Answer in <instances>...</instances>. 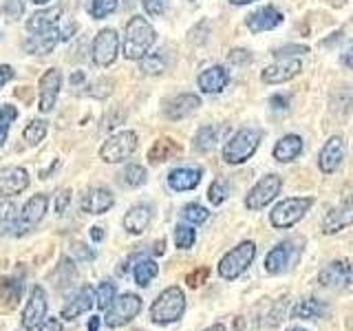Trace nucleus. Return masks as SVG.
Masks as SVG:
<instances>
[{
  "mask_svg": "<svg viewBox=\"0 0 353 331\" xmlns=\"http://www.w3.org/2000/svg\"><path fill=\"white\" fill-rule=\"evenodd\" d=\"M157 42V31L141 16H132L126 22V36H124V58L126 60H141L143 55L150 53L152 44Z\"/></svg>",
  "mask_w": 353,
  "mask_h": 331,
  "instance_id": "nucleus-1",
  "label": "nucleus"
},
{
  "mask_svg": "<svg viewBox=\"0 0 353 331\" xmlns=\"http://www.w3.org/2000/svg\"><path fill=\"white\" fill-rule=\"evenodd\" d=\"M261 139H263V132L259 128H250L248 126V128L236 130L234 135L230 137V141L223 146V159L230 166L248 161L252 154L259 150Z\"/></svg>",
  "mask_w": 353,
  "mask_h": 331,
  "instance_id": "nucleus-2",
  "label": "nucleus"
},
{
  "mask_svg": "<svg viewBox=\"0 0 353 331\" xmlns=\"http://www.w3.org/2000/svg\"><path fill=\"white\" fill-rule=\"evenodd\" d=\"M183 312H185V296L181 292V287H168L152 303L150 318L157 325H170L176 323L183 316Z\"/></svg>",
  "mask_w": 353,
  "mask_h": 331,
  "instance_id": "nucleus-3",
  "label": "nucleus"
},
{
  "mask_svg": "<svg viewBox=\"0 0 353 331\" xmlns=\"http://www.w3.org/2000/svg\"><path fill=\"white\" fill-rule=\"evenodd\" d=\"M314 205V197H290V199H283L281 203H276V208L272 210L270 214V221L274 228L279 230H287L296 225L298 221H301L307 212L309 208Z\"/></svg>",
  "mask_w": 353,
  "mask_h": 331,
  "instance_id": "nucleus-4",
  "label": "nucleus"
},
{
  "mask_svg": "<svg viewBox=\"0 0 353 331\" xmlns=\"http://www.w3.org/2000/svg\"><path fill=\"white\" fill-rule=\"evenodd\" d=\"M254 257H256V245L252 241H243L241 245H236L234 250H230L223 259L219 263V274L223 276L225 281H234L245 272Z\"/></svg>",
  "mask_w": 353,
  "mask_h": 331,
  "instance_id": "nucleus-5",
  "label": "nucleus"
},
{
  "mask_svg": "<svg viewBox=\"0 0 353 331\" xmlns=\"http://www.w3.org/2000/svg\"><path fill=\"white\" fill-rule=\"evenodd\" d=\"M135 150H137V132L121 130L102 143V148H99V159L106 163H121L128 157H132Z\"/></svg>",
  "mask_w": 353,
  "mask_h": 331,
  "instance_id": "nucleus-6",
  "label": "nucleus"
},
{
  "mask_svg": "<svg viewBox=\"0 0 353 331\" xmlns=\"http://www.w3.org/2000/svg\"><path fill=\"white\" fill-rule=\"evenodd\" d=\"M141 312V298L137 294H121L119 298H115L113 303L106 307V316L104 323L115 329V327H124L128 325L132 318Z\"/></svg>",
  "mask_w": 353,
  "mask_h": 331,
  "instance_id": "nucleus-7",
  "label": "nucleus"
},
{
  "mask_svg": "<svg viewBox=\"0 0 353 331\" xmlns=\"http://www.w3.org/2000/svg\"><path fill=\"white\" fill-rule=\"evenodd\" d=\"M47 208H49V197L47 194H33L25 203V208H22V212L18 214V219H16L14 234L16 237L29 234V232L44 219V214H47Z\"/></svg>",
  "mask_w": 353,
  "mask_h": 331,
  "instance_id": "nucleus-8",
  "label": "nucleus"
},
{
  "mask_svg": "<svg viewBox=\"0 0 353 331\" xmlns=\"http://www.w3.org/2000/svg\"><path fill=\"white\" fill-rule=\"evenodd\" d=\"M281 185H283V181H281L279 174H265L245 197L248 210H261L268 203H272L276 199V194L281 192Z\"/></svg>",
  "mask_w": 353,
  "mask_h": 331,
  "instance_id": "nucleus-9",
  "label": "nucleus"
},
{
  "mask_svg": "<svg viewBox=\"0 0 353 331\" xmlns=\"http://www.w3.org/2000/svg\"><path fill=\"white\" fill-rule=\"evenodd\" d=\"M62 88V71L60 69H49L44 71L40 77V86H38V108L40 113H51L55 102H58Z\"/></svg>",
  "mask_w": 353,
  "mask_h": 331,
  "instance_id": "nucleus-10",
  "label": "nucleus"
},
{
  "mask_svg": "<svg viewBox=\"0 0 353 331\" xmlns=\"http://www.w3.org/2000/svg\"><path fill=\"white\" fill-rule=\"evenodd\" d=\"M119 53V36L115 29H102L93 40V62L97 66H110Z\"/></svg>",
  "mask_w": 353,
  "mask_h": 331,
  "instance_id": "nucleus-11",
  "label": "nucleus"
},
{
  "mask_svg": "<svg viewBox=\"0 0 353 331\" xmlns=\"http://www.w3.org/2000/svg\"><path fill=\"white\" fill-rule=\"evenodd\" d=\"M47 292L42 290V287H33L31 290V296L29 301L25 305V309H22V327H25L27 331H33L38 329L40 323H44V316H47Z\"/></svg>",
  "mask_w": 353,
  "mask_h": 331,
  "instance_id": "nucleus-12",
  "label": "nucleus"
},
{
  "mask_svg": "<svg viewBox=\"0 0 353 331\" xmlns=\"http://www.w3.org/2000/svg\"><path fill=\"white\" fill-rule=\"evenodd\" d=\"M29 188V174L20 166H5L0 168V201L11 199Z\"/></svg>",
  "mask_w": 353,
  "mask_h": 331,
  "instance_id": "nucleus-13",
  "label": "nucleus"
},
{
  "mask_svg": "<svg viewBox=\"0 0 353 331\" xmlns=\"http://www.w3.org/2000/svg\"><path fill=\"white\" fill-rule=\"evenodd\" d=\"M298 254H301V250L294 245V241H283L281 245H276L274 250L268 252V257H265V270L270 274H281L285 270H290L298 261Z\"/></svg>",
  "mask_w": 353,
  "mask_h": 331,
  "instance_id": "nucleus-14",
  "label": "nucleus"
},
{
  "mask_svg": "<svg viewBox=\"0 0 353 331\" xmlns=\"http://www.w3.org/2000/svg\"><path fill=\"white\" fill-rule=\"evenodd\" d=\"M347 157V146H345V139L342 137H329L327 143L323 146V150H320L318 154V166H320V170H323L325 174H331V172H336L342 161H345Z\"/></svg>",
  "mask_w": 353,
  "mask_h": 331,
  "instance_id": "nucleus-15",
  "label": "nucleus"
},
{
  "mask_svg": "<svg viewBox=\"0 0 353 331\" xmlns=\"http://www.w3.org/2000/svg\"><path fill=\"white\" fill-rule=\"evenodd\" d=\"M303 64L298 58H281L276 64H270L268 69L261 73V80L265 84H283V82H290L294 77L301 73Z\"/></svg>",
  "mask_w": 353,
  "mask_h": 331,
  "instance_id": "nucleus-16",
  "label": "nucleus"
},
{
  "mask_svg": "<svg viewBox=\"0 0 353 331\" xmlns=\"http://www.w3.org/2000/svg\"><path fill=\"white\" fill-rule=\"evenodd\" d=\"M318 281L323 287H331V290H340L347 287L353 281V265L349 261H334L318 274Z\"/></svg>",
  "mask_w": 353,
  "mask_h": 331,
  "instance_id": "nucleus-17",
  "label": "nucleus"
},
{
  "mask_svg": "<svg viewBox=\"0 0 353 331\" xmlns=\"http://www.w3.org/2000/svg\"><path fill=\"white\" fill-rule=\"evenodd\" d=\"M245 25L252 33H263V31H272L279 25H283V14L276 7L268 5V7H261L256 11L245 18Z\"/></svg>",
  "mask_w": 353,
  "mask_h": 331,
  "instance_id": "nucleus-18",
  "label": "nucleus"
},
{
  "mask_svg": "<svg viewBox=\"0 0 353 331\" xmlns=\"http://www.w3.org/2000/svg\"><path fill=\"white\" fill-rule=\"evenodd\" d=\"M201 106V99H199V95L194 93H181V95H176L172 99H168L163 106V115L176 121V119H183L188 115H192L194 110Z\"/></svg>",
  "mask_w": 353,
  "mask_h": 331,
  "instance_id": "nucleus-19",
  "label": "nucleus"
},
{
  "mask_svg": "<svg viewBox=\"0 0 353 331\" xmlns=\"http://www.w3.org/2000/svg\"><path fill=\"white\" fill-rule=\"evenodd\" d=\"M115 205V197L106 188H91L82 197V210L86 214H104Z\"/></svg>",
  "mask_w": 353,
  "mask_h": 331,
  "instance_id": "nucleus-20",
  "label": "nucleus"
},
{
  "mask_svg": "<svg viewBox=\"0 0 353 331\" xmlns=\"http://www.w3.org/2000/svg\"><path fill=\"white\" fill-rule=\"evenodd\" d=\"M60 16H62V7H49V9H42V11H36L29 22H27V31L33 33V36H40V33H47V31H53L58 29V22H60Z\"/></svg>",
  "mask_w": 353,
  "mask_h": 331,
  "instance_id": "nucleus-21",
  "label": "nucleus"
},
{
  "mask_svg": "<svg viewBox=\"0 0 353 331\" xmlns=\"http://www.w3.org/2000/svg\"><path fill=\"white\" fill-rule=\"evenodd\" d=\"M347 225H353V201L334 208L323 219V232H325V234H336V232L345 230Z\"/></svg>",
  "mask_w": 353,
  "mask_h": 331,
  "instance_id": "nucleus-22",
  "label": "nucleus"
},
{
  "mask_svg": "<svg viewBox=\"0 0 353 331\" xmlns=\"http://www.w3.org/2000/svg\"><path fill=\"white\" fill-rule=\"evenodd\" d=\"M93 303H97V298H95V292H93V287H82L80 292H77L69 305H66L62 309V318L64 320H75L77 316H82L86 312H91L93 309Z\"/></svg>",
  "mask_w": 353,
  "mask_h": 331,
  "instance_id": "nucleus-23",
  "label": "nucleus"
},
{
  "mask_svg": "<svg viewBox=\"0 0 353 331\" xmlns=\"http://www.w3.org/2000/svg\"><path fill=\"white\" fill-rule=\"evenodd\" d=\"M196 84H199V88H201L203 93H219L230 84V73H228L225 66H219V64L210 66V69L201 71Z\"/></svg>",
  "mask_w": 353,
  "mask_h": 331,
  "instance_id": "nucleus-24",
  "label": "nucleus"
},
{
  "mask_svg": "<svg viewBox=\"0 0 353 331\" xmlns=\"http://www.w3.org/2000/svg\"><path fill=\"white\" fill-rule=\"evenodd\" d=\"M201 177H203L201 168H174L168 174V185L176 192L194 190V188L201 183Z\"/></svg>",
  "mask_w": 353,
  "mask_h": 331,
  "instance_id": "nucleus-25",
  "label": "nucleus"
},
{
  "mask_svg": "<svg viewBox=\"0 0 353 331\" xmlns=\"http://www.w3.org/2000/svg\"><path fill=\"white\" fill-rule=\"evenodd\" d=\"M152 221V208L146 203H139V205H132L126 217H124V230L128 234H141L143 230L150 225Z\"/></svg>",
  "mask_w": 353,
  "mask_h": 331,
  "instance_id": "nucleus-26",
  "label": "nucleus"
},
{
  "mask_svg": "<svg viewBox=\"0 0 353 331\" xmlns=\"http://www.w3.org/2000/svg\"><path fill=\"white\" fill-rule=\"evenodd\" d=\"M303 152V139L298 135H285L281 141H276L274 146V159L287 163V161H294L301 157Z\"/></svg>",
  "mask_w": 353,
  "mask_h": 331,
  "instance_id": "nucleus-27",
  "label": "nucleus"
},
{
  "mask_svg": "<svg viewBox=\"0 0 353 331\" xmlns=\"http://www.w3.org/2000/svg\"><path fill=\"white\" fill-rule=\"evenodd\" d=\"M62 40V33L60 29H53V31H47V33H40V36H31L27 42H25V49L29 53H40V55H47L53 51V47Z\"/></svg>",
  "mask_w": 353,
  "mask_h": 331,
  "instance_id": "nucleus-28",
  "label": "nucleus"
},
{
  "mask_svg": "<svg viewBox=\"0 0 353 331\" xmlns=\"http://www.w3.org/2000/svg\"><path fill=\"white\" fill-rule=\"evenodd\" d=\"M181 152V146L170 137H161L152 143V148L148 150V161L150 163H161V161H168L172 157Z\"/></svg>",
  "mask_w": 353,
  "mask_h": 331,
  "instance_id": "nucleus-29",
  "label": "nucleus"
},
{
  "mask_svg": "<svg viewBox=\"0 0 353 331\" xmlns=\"http://www.w3.org/2000/svg\"><path fill=\"white\" fill-rule=\"evenodd\" d=\"M219 132H221L219 126H210V124L201 126V128L196 130V135H194V150L196 152H210L216 146Z\"/></svg>",
  "mask_w": 353,
  "mask_h": 331,
  "instance_id": "nucleus-30",
  "label": "nucleus"
},
{
  "mask_svg": "<svg viewBox=\"0 0 353 331\" xmlns=\"http://www.w3.org/2000/svg\"><path fill=\"white\" fill-rule=\"evenodd\" d=\"M327 312V305L316 301V298H309V301H301L294 309H292V316L294 318H320Z\"/></svg>",
  "mask_w": 353,
  "mask_h": 331,
  "instance_id": "nucleus-31",
  "label": "nucleus"
},
{
  "mask_svg": "<svg viewBox=\"0 0 353 331\" xmlns=\"http://www.w3.org/2000/svg\"><path fill=\"white\" fill-rule=\"evenodd\" d=\"M157 274H159V268H157V263H154L152 259H141V261L135 265V270H132V276H135V283H137L139 287H148L150 281H152Z\"/></svg>",
  "mask_w": 353,
  "mask_h": 331,
  "instance_id": "nucleus-32",
  "label": "nucleus"
},
{
  "mask_svg": "<svg viewBox=\"0 0 353 331\" xmlns=\"http://www.w3.org/2000/svg\"><path fill=\"white\" fill-rule=\"evenodd\" d=\"M139 69H141L143 75H161L165 71L163 51H159V53H146L139 60Z\"/></svg>",
  "mask_w": 353,
  "mask_h": 331,
  "instance_id": "nucleus-33",
  "label": "nucleus"
},
{
  "mask_svg": "<svg viewBox=\"0 0 353 331\" xmlns=\"http://www.w3.org/2000/svg\"><path fill=\"white\" fill-rule=\"evenodd\" d=\"M148 179V174H146V168L139 163H128L124 172H121V183L128 185V188H139L143 185Z\"/></svg>",
  "mask_w": 353,
  "mask_h": 331,
  "instance_id": "nucleus-34",
  "label": "nucleus"
},
{
  "mask_svg": "<svg viewBox=\"0 0 353 331\" xmlns=\"http://www.w3.org/2000/svg\"><path fill=\"white\" fill-rule=\"evenodd\" d=\"M22 137L29 143V146H38V143L47 137V121L44 119H31L25 132H22Z\"/></svg>",
  "mask_w": 353,
  "mask_h": 331,
  "instance_id": "nucleus-35",
  "label": "nucleus"
},
{
  "mask_svg": "<svg viewBox=\"0 0 353 331\" xmlns=\"http://www.w3.org/2000/svg\"><path fill=\"white\" fill-rule=\"evenodd\" d=\"M16 212L18 208L11 201H0V237H5L9 230H14L16 225Z\"/></svg>",
  "mask_w": 353,
  "mask_h": 331,
  "instance_id": "nucleus-36",
  "label": "nucleus"
},
{
  "mask_svg": "<svg viewBox=\"0 0 353 331\" xmlns=\"http://www.w3.org/2000/svg\"><path fill=\"white\" fill-rule=\"evenodd\" d=\"M16 117H18V108L16 106L5 104L3 108H0V146H5V141L9 137V128L16 121Z\"/></svg>",
  "mask_w": 353,
  "mask_h": 331,
  "instance_id": "nucleus-37",
  "label": "nucleus"
},
{
  "mask_svg": "<svg viewBox=\"0 0 353 331\" xmlns=\"http://www.w3.org/2000/svg\"><path fill=\"white\" fill-rule=\"evenodd\" d=\"M22 290H25V285L14 281V279H5V281H0V296L5 298V301L9 303V307H14L18 301H20V294Z\"/></svg>",
  "mask_w": 353,
  "mask_h": 331,
  "instance_id": "nucleus-38",
  "label": "nucleus"
},
{
  "mask_svg": "<svg viewBox=\"0 0 353 331\" xmlns=\"http://www.w3.org/2000/svg\"><path fill=\"white\" fill-rule=\"evenodd\" d=\"M194 241H196V232L190 225L179 223L174 228V243L179 250H190L194 245Z\"/></svg>",
  "mask_w": 353,
  "mask_h": 331,
  "instance_id": "nucleus-39",
  "label": "nucleus"
},
{
  "mask_svg": "<svg viewBox=\"0 0 353 331\" xmlns=\"http://www.w3.org/2000/svg\"><path fill=\"white\" fill-rule=\"evenodd\" d=\"M228 194H230V185L223 179H216V181L210 183L208 199H210V203H212V205H221L228 199Z\"/></svg>",
  "mask_w": 353,
  "mask_h": 331,
  "instance_id": "nucleus-40",
  "label": "nucleus"
},
{
  "mask_svg": "<svg viewBox=\"0 0 353 331\" xmlns=\"http://www.w3.org/2000/svg\"><path fill=\"white\" fill-rule=\"evenodd\" d=\"M115 294H117V287L115 283H102L97 287V292H95V298H97V307L99 309H106L110 303L115 301Z\"/></svg>",
  "mask_w": 353,
  "mask_h": 331,
  "instance_id": "nucleus-41",
  "label": "nucleus"
},
{
  "mask_svg": "<svg viewBox=\"0 0 353 331\" xmlns=\"http://www.w3.org/2000/svg\"><path fill=\"white\" fill-rule=\"evenodd\" d=\"M117 3L119 0H93V5H91V16L95 20H102L106 16H110L113 11L117 9Z\"/></svg>",
  "mask_w": 353,
  "mask_h": 331,
  "instance_id": "nucleus-42",
  "label": "nucleus"
},
{
  "mask_svg": "<svg viewBox=\"0 0 353 331\" xmlns=\"http://www.w3.org/2000/svg\"><path fill=\"white\" fill-rule=\"evenodd\" d=\"M181 214H183V219L188 221V223H203V221L210 217L208 210L203 205H199V203H188Z\"/></svg>",
  "mask_w": 353,
  "mask_h": 331,
  "instance_id": "nucleus-43",
  "label": "nucleus"
},
{
  "mask_svg": "<svg viewBox=\"0 0 353 331\" xmlns=\"http://www.w3.org/2000/svg\"><path fill=\"white\" fill-rule=\"evenodd\" d=\"M0 11H3V16L7 20H18L22 14H25V3H22V0H3Z\"/></svg>",
  "mask_w": 353,
  "mask_h": 331,
  "instance_id": "nucleus-44",
  "label": "nucleus"
},
{
  "mask_svg": "<svg viewBox=\"0 0 353 331\" xmlns=\"http://www.w3.org/2000/svg\"><path fill=\"white\" fill-rule=\"evenodd\" d=\"M141 5H143V9H146L148 16L157 18L163 14L165 7H168V0H141Z\"/></svg>",
  "mask_w": 353,
  "mask_h": 331,
  "instance_id": "nucleus-45",
  "label": "nucleus"
},
{
  "mask_svg": "<svg viewBox=\"0 0 353 331\" xmlns=\"http://www.w3.org/2000/svg\"><path fill=\"white\" fill-rule=\"evenodd\" d=\"M230 62L234 66H248L252 62V53L248 49H232L230 51Z\"/></svg>",
  "mask_w": 353,
  "mask_h": 331,
  "instance_id": "nucleus-46",
  "label": "nucleus"
},
{
  "mask_svg": "<svg viewBox=\"0 0 353 331\" xmlns=\"http://www.w3.org/2000/svg\"><path fill=\"white\" fill-rule=\"evenodd\" d=\"M208 274H210V270L208 268H199V270H194L192 274H188V285L190 287H199V285H203L205 283V279H208Z\"/></svg>",
  "mask_w": 353,
  "mask_h": 331,
  "instance_id": "nucleus-47",
  "label": "nucleus"
},
{
  "mask_svg": "<svg viewBox=\"0 0 353 331\" xmlns=\"http://www.w3.org/2000/svg\"><path fill=\"white\" fill-rule=\"evenodd\" d=\"M309 49L303 47V44H296V47H283L279 51H274L276 58H294V53H307Z\"/></svg>",
  "mask_w": 353,
  "mask_h": 331,
  "instance_id": "nucleus-48",
  "label": "nucleus"
},
{
  "mask_svg": "<svg viewBox=\"0 0 353 331\" xmlns=\"http://www.w3.org/2000/svg\"><path fill=\"white\" fill-rule=\"evenodd\" d=\"M73 254H75V259H80V261H91V259H95V252L88 250L84 243H75V245H73Z\"/></svg>",
  "mask_w": 353,
  "mask_h": 331,
  "instance_id": "nucleus-49",
  "label": "nucleus"
},
{
  "mask_svg": "<svg viewBox=\"0 0 353 331\" xmlns=\"http://www.w3.org/2000/svg\"><path fill=\"white\" fill-rule=\"evenodd\" d=\"M69 201H71V192H69V190H62V192L58 194V199H55V212H58V214H64V212H66V205H69Z\"/></svg>",
  "mask_w": 353,
  "mask_h": 331,
  "instance_id": "nucleus-50",
  "label": "nucleus"
},
{
  "mask_svg": "<svg viewBox=\"0 0 353 331\" xmlns=\"http://www.w3.org/2000/svg\"><path fill=\"white\" fill-rule=\"evenodd\" d=\"M11 77H14V69H11L9 64H0V91H3Z\"/></svg>",
  "mask_w": 353,
  "mask_h": 331,
  "instance_id": "nucleus-51",
  "label": "nucleus"
},
{
  "mask_svg": "<svg viewBox=\"0 0 353 331\" xmlns=\"http://www.w3.org/2000/svg\"><path fill=\"white\" fill-rule=\"evenodd\" d=\"M270 104H272L274 108H279V110H285L287 106H290V97H287V95H274V97L270 99Z\"/></svg>",
  "mask_w": 353,
  "mask_h": 331,
  "instance_id": "nucleus-52",
  "label": "nucleus"
},
{
  "mask_svg": "<svg viewBox=\"0 0 353 331\" xmlns=\"http://www.w3.org/2000/svg\"><path fill=\"white\" fill-rule=\"evenodd\" d=\"M38 331H62V325L58 323V320H44V323L38 327Z\"/></svg>",
  "mask_w": 353,
  "mask_h": 331,
  "instance_id": "nucleus-53",
  "label": "nucleus"
},
{
  "mask_svg": "<svg viewBox=\"0 0 353 331\" xmlns=\"http://www.w3.org/2000/svg\"><path fill=\"white\" fill-rule=\"evenodd\" d=\"M91 239L95 241V243H99L104 239V230L102 228H91Z\"/></svg>",
  "mask_w": 353,
  "mask_h": 331,
  "instance_id": "nucleus-54",
  "label": "nucleus"
},
{
  "mask_svg": "<svg viewBox=\"0 0 353 331\" xmlns=\"http://www.w3.org/2000/svg\"><path fill=\"white\" fill-rule=\"evenodd\" d=\"M99 329V318L93 316L91 320H88V331H97Z\"/></svg>",
  "mask_w": 353,
  "mask_h": 331,
  "instance_id": "nucleus-55",
  "label": "nucleus"
},
{
  "mask_svg": "<svg viewBox=\"0 0 353 331\" xmlns=\"http://www.w3.org/2000/svg\"><path fill=\"white\" fill-rule=\"evenodd\" d=\"M82 80H84L82 71H77V73H73V75H71V84H73V86H75V84H80Z\"/></svg>",
  "mask_w": 353,
  "mask_h": 331,
  "instance_id": "nucleus-56",
  "label": "nucleus"
},
{
  "mask_svg": "<svg viewBox=\"0 0 353 331\" xmlns=\"http://www.w3.org/2000/svg\"><path fill=\"white\" fill-rule=\"evenodd\" d=\"M342 62H345V64L349 66V69H353V49L345 55V58H342Z\"/></svg>",
  "mask_w": 353,
  "mask_h": 331,
  "instance_id": "nucleus-57",
  "label": "nucleus"
},
{
  "mask_svg": "<svg viewBox=\"0 0 353 331\" xmlns=\"http://www.w3.org/2000/svg\"><path fill=\"white\" fill-rule=\"evenodd\" d=\"M232 5H250V3H256V0H230Z\"/></svg>",
  "mask_w": 353,
  "mask_h": 331,
  "instance_id": "nucleus-58",
  "label": "nucleus"
},
{
  "mask_svg": "<svg viewBox=\"0 0 353 331\" xmlns=\"http://www.w3.org/2000/svg\"><path fill=\"white\" fill-rule=\"evenodd\" d=\"M205 331H225V329H223V325H212V327H208Z\"/></svg>",
  "mask_w": 353,
  "mask_h": 331,
  "instance_id": "nucleus-59",
  "label": "nucleus"
},
{
  "mask_svg": "<svg viewBox=\"0 0 353 331\" xmlns=\"http://www.w3.org/2000/svg\"><path fill=\"white\" fill-rule=\"evenodd\" d=\"M33 5H47V3H51V0H31Z\"/></svg>",
  "mask_w": 353,
  "mask_h": 331,
  "instance_id": "nucleus-60",
  "label": "nucleus"
},
{
  "mask_svg": "<svg viewBox=\"0 0 353 331\" xmlns=\"http://www.w3.org/2000/svg\"><path fill=\"white\" fill-rule=\"evenodd\" d=\"M287 331H307V329H303V327H292V329H287Z\"/></svg>",
  "mask_w": 353,
  "mask_h": 331,
  "instance_id": "nucleus-61",
  "label": "nucleus"
}]
</instances>
